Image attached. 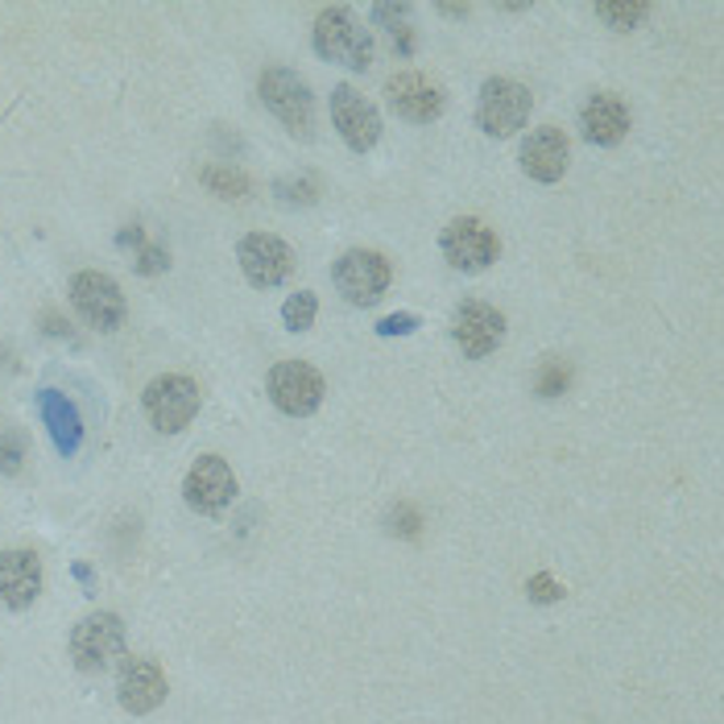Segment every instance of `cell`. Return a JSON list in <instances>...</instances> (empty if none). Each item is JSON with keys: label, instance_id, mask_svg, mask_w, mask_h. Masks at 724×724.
<instances>
[{"label": "cell", "instance_id": "9c48e42d", "mask_svg": "<svg viewBox=\"0 0 724 724\" xmlns=\"http://www.w3.org/2000/svg\"><path fill=\"white\" fill-rule=\"evenodd\" d=\"M125 651V621L116 613H92L83 617L71 633V658L79 670H104Z\"/></svg>", "mask_w": 724, "mask_h": 724}, {"label": "cell", "instance_id": "ba28073f", "mask_svg": "<svg viewBox=\"0 0 724 724\" xmlns=\"http://www.w3.org/2000/svg\"><path fill=\"white\" fill-rule=\"evenodd\" d=\"M439 249H444V257L451 269H464V274H481L489 269L497 253H502V244H497V232L489 228V223L472 220V216H460V220H451L444 228V237H439Z\"/></svg>", "mask_w": 724, "mask_h": 724}, {"label": "cell", "instance_id": "ffe728a7", "mask_svg": "<svg viewBox=\"0 0 724 724\" xmlns=\"http://www.w3.org/2000/svg\"><path fill=\"white\" fill-rule=\"evenodd\" d=\"M414 9L410 4H372V21L393 37V46H398V55H414Z\"/></svg>", "mask_w": 724, "mask_h": 724}, {"label": "cell", "instance_id": "9a60e30c", "mask_svg": "<svg viewBox=\"0 0 724 724\" xmlns=\"http://www.w3.org/2000/svg\"><path fill=\"white\" fill-rule=\"evenodd\" d=\"M116 700L133 716H146L153 708L166 700V675L153 658H129L120 670V683H116Z\"/></svg>", "mask_w": 724, "mask_h": 724}, {"label": "cell", "instance_id": "7c38bea8", "mask_svg": "<svg viewBox=\"0 0 724 724\" xmlns=\"http://www.w3.org/2000/svg\"><path fill=\"white\" fill-rule=\"evenodd\" d=\"M183 497L195 514H220V509H228L232 497H237V476H232L228 460H220V456H199L195 464L186 468Z\"/></svg>", "mask_w": 724, "mask_h": 724}, {"label": "cell", "instance_id": "f546056e", "mask_svg": "<svg viewBox=\"0 0 724 724\" xmlns=\"http://www.w3.org/2000/svg\"><path fill=\"white\" fill-rule=\"evenodd\" d=\"M418 332V315H410V311H402V315H386L381 323H377V335H414Z\"/></svg>", "mask_w": 724, "mask_h": 724}, {"label": "cell", "instance_id": "cb8c5ba5", "mask_svg": "<svg viewBox=\"0 0 724 724\" xmlns=\"http://www.w3.org/2000/svg\"><path fill=\"white\" fill-rule=\"evenodd\" d=\"M567 386H572V365L559 360V356H547L539 377H535V390H539L542 398H559V393H567Z\"/></svg>", "mask_w": 724, "mask_h": 724}, {"label": "cell", "instance_id": "4dcf8cb0", "mask_svg": "<svg viewBox=\"0 0 724 724\" xmlns=\"http://www.w3.org/2000/svg\"><path fill=\"white\" fill-rule=\"evenodd\" d=\"M116 244H120V249H141V244H146V232L133 223V228H125V232L116 237Z\"/></svg>", "mask_w": 724, "mask_h": 724}, {"label": "cell", "instance_id": "e0dca14e", "mask_svg": "<svg viewBox=\"0 0 724 724\" xmlns=\"http://www.w3.org/2000/svg\"><path fill=\"white\" fill-rule=\"evenodd\" d=\"M37 596H42V559L34 551H0V600L21 613Z\"/></svg>", "mask_w": 724, "mask_h": 724}, {"label": "cell", "instance_id": "3957f363", "mask_svg": "<svg viewBox=\"0 0 724 724\" xmlns=\"http://www.w3.org/2000/svg\"><path fill=\"white\" fill-rule=\"evenodd\" d=\"M141 406H146V418L162 435H179L183 427H191V418L204 406V393L199 386L183 377V372H166V377H153L141 393Z\"/></svg>", "mask_w": 724, "mask_h": 724}, {"label": "cell", "instance_id": "7a4b0ae2", "mask_svg": "<svg viewBox=\"0 0 724 724\" xmlns=\"http://www.w3.org/2000/svg\"><path fill=\"white\" fill-rule=\"evenodd\" d=\"M257 92L261 104L274 112L295 137H311V129H315V95H311L302 74L290 71V67H269V71H261Z\"/></svg>", "mask_w": 724, "mask_h": 724}, {"label": "cell", "instance_id": "ac0fdd59", "mask_svg": "<svg viewBox=\"0 0 724 724\" xmlns=\"http://www.w3.org/2000/svg\"><path fill=\"white\" fill-rule=\"evenodd\" d=\"M579 129L593 146H621L630 133V108L625 100L613 92L588 95V104L579 108Z\"/></svg>", "mask_w": 724, "mask_h": 724}, {"label": "cell", "instance_id": "6da1fadb", "mask_svg": "<svg viewBox=\"0 0 724 724\" xmlns=\"http://www.w3.org/2000/svg\"><path fill=\"white\" fill-rule=\"evenodd\" d=\"M315 55L327 58V62H340L348 71H365L372 62V37L356 21L353 9L327 4V9H319L315 18Z\"/></svg>", "mask_w": 724, "mask_h": 724}, {"label": "cell", "instance_id": "44dd1931", "mask_svg": "<svg viewBox=\"0 0 724 724\" xmlns=\"http://www.w3.org/2000/svg\"><path fill=\"white\" fill-rule=\"evenodd\" d=\"M646 13H651V4L646 0H600L596 4V18L605 21L609 30H633L637 21H646Z\"/></svg>", "mask_w": 724, "mask_h": 724}, {"label": "cell", "instance_id": "5bb4252c", "mask_svg": "<svg viewBox=\"0 0 724 724\" xmlns=\"http://www.w3.org/2000/svg\"><path fill=\"white\" fill-rule=\"evenodd\" d=\"M386 100H390V108L398 112L402 120H414V125H430V120H439L447 108L444 88L430 83L427 74H418V71L393 74L390 83H386Z\"/></svg>", "mask_w": 724, "mask_h": 724}, {"label": "cell", "instance_id": "2e32d148", "mask_svg": "<svg viewBox=\"0 0 724 724\" xmlns=\"http://www.w3.org/2000/svg\"><path fill=\"white\" fill-rule=\"evenodd\" d=\"M567 158H572L567 137H563V129H555V125H542V129H535L521 141V170H526L535 183H559L563 170H567Z\"/></svg>", "mask_w": 724, "mask_h": 724}, {"label": "cell", "instance_id": "d6986e66", "mask_svg": "<svg viewBox=\"0 0 724 724\" xmlns=\"http://www.w3.org/2000/svg\"><path fill=\"white\" fill-rule=\"evenodd\" d=\"M37 414H42V423L50 430L58 456H74L79 444H83V418H79L71 398L58 390H42L37 393Z\"/></svg>", "mask_w": 724, "mask_h": 724}, {"label": "cell", "instance_id": "f1b7e54d", "mask_svg": "<svg viewBox=\"0 0 724 724\" xmlns=\"http://www.w3.org/2000/svg\"><path fill=\"white\" fill-rule=\"evenodd\" d=\"M530 600H539V605H555V600H563V584H555L547 572H539V576L530 579Z\"/></svg>", "mask_w": 724, "mask_h": 724}, {"label": "cell", "instance_id": "52a82bcc", "mask_svg": "<svg viewBox=\"0 0 724 724\" xmlns=\"http://www.w3.org/2000/svg\"><path fill=\"white\" fill-rule=\"evenodd\" d=\"M323 393H327V386H323L319 369H311L307 360H281V365L269 369V402L290 418L315 414L323 406Z\"/></svg>", "mask_w": 724, "mask_h": 724}, {"label": "cell", "instance_id": "83f0119b", "mask_svg": "<svg viewBox=\"0 0 724 724\" xmlns=\"http://www.w3.org/2000/svg\"><path fill=\"white\" fill-rule=\"evenodd\" d=\"M21 460H25V444H21V435H0V472L4 476H13V472H21Z\"/></svg>", "mask_w": 724, "mask_h": 724}, {"label": "cell", "instance_id": "30bf717a", "mask_svg": "<svg viewBox=\"0 0 724 724\" xmlns=\"http://www.w3.org/2000/svg\"><path fill=\"white\" fill-rule=\"evenodd\" d=\"M237 261H241L244 278L257 290H274L295 274V249L269 232H249L237 249Z\"/></svg>", "mask_w": 724, "mask_h": 724}, {"label": "cell", "instance_id": "8992f818", "mask_svg": "<svg viewBox=\"0 0 724 724\" xmlns=\"http://www.w3.org/2000/svg\"><path fill=\"white\" fill-rule=\"evenodd\" d=\"M393 265L372 249H348L344 257L332 265L335 290L348 298L353 307H372L377 298L390 290Z\"/></svg>", "mask_w": 724, "mask_h": 724}, {"label": "cell", "instance_id": "d4e9b609", "mask_svg": "<svg viewBox=\"0 0 724 724\" xmlns=\"http://www.w3.org/2000/svg\"><path fill=\"white\" fill-rule=\"evenodd\" d=\"M274 191H278L281 204L311 207L319 199V179H311V174H298V179H278V183H274Z\"/></svg>", "mask_w": 724, "mask_h": 724}, {"label": "cell", "instance_id": "8fae6325", "mask_svg": "<svg viewBox=\"0 0 724 724\" xmlns=\"http://www.w3.org/2000/svg\"><path fill=\"white\" fill-rule=\"evenodd\" d=\"M451 340L460 344L468 360H484L502 348L505 340V315L489 302H460L451 315Z\"/></svg>", "mask_w": 724, "mask_h": 724}, {"label": "cell", "instance_id": "4316f807", "mask_svg": "<svg viewBox=\"0 0 724 724\" xmlns=\"http://www.w3.org/2000/svg\"><path fill=\"white\" fill-rule=\"evenodd\" d=\"M386 521H390V535H402V539H418V530H423V514L410 502L393 505Z\"/></svg>", "mask_w": 724, "mask_h": 724}, {"label": "cell", "instance_id": "4fadbf2b", "mask_svg": "<svg viewBox=\"0 0 724 724\" xmlns=\"http://www.w3.org/2000/svg\"><path fill=\"white\" fill-rule=\"evenodd\" d=\"M332 125L356 153H369L381 141V112L372 108L353 83H340L332 92Z\"/></svg>", "mask_w": 724, "mask_h": 724}, {"label": "cell", "instance_id": "5b68a950", "mask_svg": "<svg viewBox=\"0 0 724 724\" xmlns=\"http://www.w3.org/2000/svg\"><path fill=\"white\" fill-rule=\"evenodd\" d=\"M71 307L79 311V319L95 327V332H116L125 315H129V302L120 295V286L100 274V269H83L71 278Z\"/></svg>", "mask_w": 724, "mask_h": 724}, {"label": "cell", "instance_id": "484cf974", "mask_svg": "<svg viewBox=\"0 0 724 724\" xmlns=\"http://www.w3.org/2000/svg\"><path fill=\"white\" fill-rule=\"evenodd\" d=\"M133 265H137V274H146V278H158V274H166V265H170L166 244L146 241V244H141V249H137V257H133Z\"/></svg>", "mask_w": 724, "mask_h": 724}, {"label": "cell", "instance_id": "7402d4cb", "mask_svg": "<svg viewBox=\"0 0 724 724\" xmlns=\"http://www.w3.org/2000/svg\"><path fill=\"white\" fill-rule=\"evenodd\" d=\"M199 179L211 195H220V199H244L249 195V174L244 170H232V166H204L199 170Z\"/></svg>", "mask_w": 724, "mask_h": 724}, {"label": "cell", "instance_id": "603a6c76", "mask_svg": "<svg viewBox=\"0 0 724 724\" xmlns=\"http://www.w3.org/2000/svg\"><path fill=\"white\" fill-rule=\"evenodd\" d=\"M319 315V298L311 290H298V295L286 298V307H281V323L290 327V332H311V323Z\"/></svg>", "mask_w": 724, "mask_h": 724}, {"label": "cell", "instance_id": "277c9868", "mask_svg": "<svg viewBox=\"0 0 724 724\" xmlns=\"http://www.w3.org/2000/svg\"><path fill=\"white\" fill-rule=\"evenodd\" d=\"M530 88H521L518 79H505V74H493L484 79L481 88V104H476V125H481L489 137H514V133L530 120Z\"/></svg>", "mask_w": 724, "mask_h": 724}, {"label": "cell", "instance_id": "1f68e13d", "mask_svg": "<svg viewBox=\"0 0 724 724\" xmlns=\"http://www.w3.org/2000/svg\"><path fill=\"white\" fill-rule=\"evenodd\" d=\"M444 18H468V4H439Z\"/></svg>", "mask_w": 724, "mask_h": 724}]
</instances>
